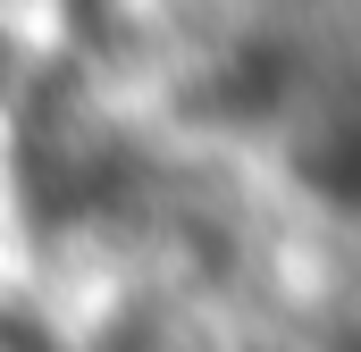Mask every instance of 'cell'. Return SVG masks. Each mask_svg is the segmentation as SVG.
<instances>
[{
    "label": "cell",
    "mask_w": 361,
    "mask_h": 352,
    "mask_svg": "<svg viewBox=\"0 0 361 352\" xmlns=\"http://www.w3.org/2000/svg\"><path fill=\"white\" fill-rule=\"evenodd\" d=\"M328 184H336L345 201H361V126L345 134V151H336V168H328Z\"/></svg>",
    "instance_id": "6da1fadb"
}]
</instances>
